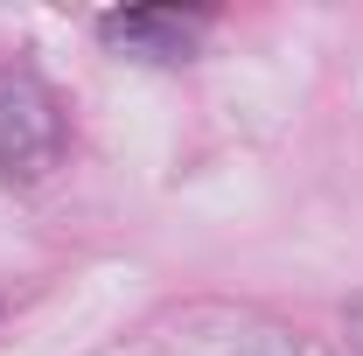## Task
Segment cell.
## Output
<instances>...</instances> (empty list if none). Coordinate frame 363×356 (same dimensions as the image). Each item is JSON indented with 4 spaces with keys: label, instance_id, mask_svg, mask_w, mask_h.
<instances>
[{
    "label": "cell",
    "instance_id": "obj_2",
    "mask_svg": "<svg viewBox=\"0 0 363 356\" xmlns=\"http://www.w3.org/2000/svg\"><path fill=\"white\" fill-rule=\"evenodd\" d=\"M210 28V14H182V7H126V14H98V43L147 56V63H182L196 35Z\"/></svg>",
    "mask_w": 363,
    "mask_h": 356
},
{
    "label": "cell",
    "instance_id": "obj_1",
    "mask_svg": "<svg viewBox=\"0 0 363 356\" xmlns=\"http://www.w3.org/2000/svg\"><path fill=\"white\" fill-rule=\"evenodd\" d=\"M63 147V112L35 70H0V175L35 182Z\"/></svg>",
    "mask_w": 363,
    "mask_h": 356
},
{
    "label": "cell",
    "instance_id": "obj_3",
    "mask_svg": "<svg viewBox=\"0 0 363 356\" xmlns=\"http://www.w3.org/2000/svg\"><path fill=\"white\" fill-rule=\"evenodd\" d=\"M350 356H363V301L350 308Z\"/></svg>",
    "mask_w": 363,
    "mask_h": 356
}]
</instances>
